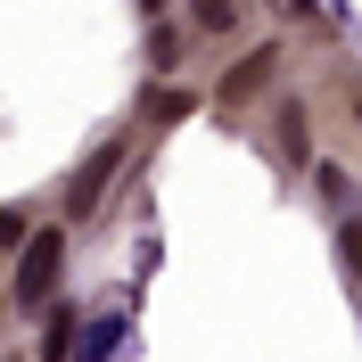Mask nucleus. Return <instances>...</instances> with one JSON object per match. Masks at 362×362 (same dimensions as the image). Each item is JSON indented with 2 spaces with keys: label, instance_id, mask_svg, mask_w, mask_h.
<instances>
[{
  "label": "nucleus",
  "instance_id": "1",
  "mask_svg": "<svg viewBox=\"0 0 362 362\" xmlns=\"http://www.w3.org/2000/svg\"><path fill=\"white\" fill-rule=\"evenodd\" d=\"M58 272H66V230H33L17 247V305L25 313H42L58 296Z\"/></svg>",
  "mask_w": 362,
  "mask_h": 362
},
{
  "label": "nucleus",
  "instance_id": "2",
  "mask_svg": "<svg viewBox=\"0 0 362 362\" xmlns=\"http://www.w3.org/2000/svg\"><path fill=\"white\" fill-rule=\"evenodd\" d=\"M115 165H124V140H99V148H90V157L74 165V181H66V223H83V214H99V198H107Z\"/></svg>",
  "mask_w": 362,
  "mask_h": 362
},
{
  "label": "nucleus",
  "instance_id": "3",
  "mask_svg": "<svg viewBox=\"0 0 362 362\" xmlns=\"http://www.w3.org/2000/svg\"><path fill=\"white\" fill-rule=\"evenodd\" d=\"M272 66H280V58H272V49H247V58H239V66L223 74V107H247L255 90L272 83Z\"/></svg>",
  "mask_w": 362,
  "mask_h": 362
},
{
  "label": "nucleus",
  "instance_id": "4",
  "mask_svg": "<svg viewBox=\"0 0 362 362\" xmlns=\"http://www.w3.org/2000/svg\"><path fill=\"white\" fill-rule=\"evenodd\" d=\"M42 313H49V321H42V362H66L74 346H83V321H74L66 305H42Z\"/></svg>",
  "mask_w": 362,
  "mask_h": 362
},
{
  "label": "nucleus",
  "instance_id": "5",
  "mask_svg": "<svg viewBox=\"0 0 362 362\" xmlns=\"http://www.w3.org/2000/svg\"><path fill=\"white\" fill-rule=\"evenodd\" d=\"M338 264H346V288H362V214L338 223Z\"/></svg>",
  "mask_w": 362,
  "mask_h": 362
},
{
  "label": "nucleus",
  "instance_id": "6",
  "mask_svg": "<svg viewBox=\"0 0 362 362\" xmlns=\"http://www.w3.org/2000/svg\"><path fill=\"white\" fill-rule=\"evenodd\" d=\"M198 33H239V0H189Z\"/></svg>",
  "mask_w": 362,
  "mask_h": 362
},
{
  "label": "nucleus",
  "instance_id": "7",
  "mask_svg": "<svg viewBox=\"0 0 362 362\" xmlns=\"http://www.w3.org/2000/svg\"><path fill=\"white\" fill-rule=\"evenodd\" d=\"M305 148H313V132H305V107H296V99H288V107H280V157H305Z\"/></svg>",
  "mask_w": 362,
  "mask_h": 362
},
{
  "label": "nucleus",
  "instance_id": "8",
  "mask_svg": "<svg viewBox=\"0 0 362 362\" xmlns=\"http://www.w3.org/2000/svg\"><path fill=\"white\" fill-rule=\"evenodd\" d=\"M148 66H157V74L181 66V33H173V25H157V33H148Z\"/></svg>",
  "mask_w": 362,
  "mask_h": 362
},
{
  "label": "nucleus",
  "instance_id": "9",
  "mask_svg": "<svg viewBox=\"0 0 362 362\" xmlns=\"http://www.w3.org/2000/svg\"><path fill=\"white\" fill-rule=\"evenodd\" d=\"M313 189H321L329 206H346V198H354V181H346V165H313Z\"/></svg>",
  "mask_w": 362,
  "mask_h": 362
},
{
  "label": "nucleus",
  "instance_id": "10",
  "mask_svg": "<svg viewBox=\"0 0 362 362\" xmlns=\"http://www.w3.org/2000/svg\"><path fill=\"white\" fill-rule=\"evenodd\" d=\"M25 239H33V223H25L17 206H0V247H25Z\"/></svg>",
  "mask_w": 362,
  "mask_h": 362
},
{
  "label": "nucleus",
  "instance_id": "11",
  "mask_svg": "<svg viewBox=\"0 0 362 362\" xmlns=\"http://www.w3.org/2000/svg\"><path fill=\"white\" fill-rule=\"evenodd\" d=\"M140 8H148V17H157V8H165V0H140Z\"/></svg>",
  "mask_w": 362,
  "mask_h": 362
},
{
  "label": "nucleus",
  "instance_id": "12",
  "mask_svg": "<svg viewBox=\"0 0 362 362\" xmlns=\"http://www.w3.org/2000/svg\"><path fill=\"white\" fill-rule=\"evenodd\" d=\"M354 124H362V90H354Z\"/></svg>",
  "mask_w": 362,
  "mask_h": 362
}]
</instances>
